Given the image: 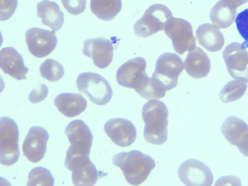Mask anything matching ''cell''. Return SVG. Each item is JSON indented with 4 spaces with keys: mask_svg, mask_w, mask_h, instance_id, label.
I'll use <instances>...</instances> for the list:
<instances>
[{
    "mask_svg": "<svg viewBox=\"0 0 248 186\" xmlns=\"http://www.w3.org/2000/svg\"><path fill=\"white\" fill-rule=\"evenodd\" d=\"M112 162L123 171L129 184L133 186L144 183L155 167L151 156L139 150L118 153L113 157Z\"/></svg>",
    "mask_w": 248,
    "mask_h": 186,
    "instance_id": "cell-1",
    "label": "cell"
},
{
    "mask_svg": "<svg viewBox=\"0 0 248 186\" xmlns=\"http://www.w3.org/2000/svg\"><path fill=\"white\" fill-rule=\"evenodd\" d=\"M168 114V109L163 101L152 100L144 104L142 111L145 123L144 136L149 143L161 145L167 141Z\"/></svg>",
    "mask_w": 248,
    "mask_h": 186,
    "instance_id": "cell-2",
    "label": "cell"
},
{
    "mask_svg": "<svg viewBox=\"0 0 248 186\" xmlns=\"http://www.w3.org/2000/svg\"><path fill=\"white\" fill-rule=\"evenodd\" d=\"M77 85L79 92L85 94L94 104L104 106L112 98L111 86L101 75L93 72L78 75Z\"/></svg>",
    "mask_w": 248,
    "mask_h": 186,
    "instance_id": "cell-3",
    "label": "cell"
},
{
    "mask_svg": "<svg viewBox=\"0 0 248 186\" xmlns=\"http://www.w3.org/2000/svg\"><path fill=\"white\" fill-rule=\"evenodd\" d=\"M19 131L17 123L9 117L0 120V162L2 165L15 164L20 157Z\"/></svg>",
    "mask_w": 248,
    "mask_h": 186,
    "instance_id": "cell-4",
    "label": "cell"
},
{
    "mask_svg": "<svg viewBox=\"0 0 248 186\" xmlns=\"http://www.w3.org/2000/svg\"><path fill=\"white\" fill-rule=\"evenodd\" d=\"M173 17L172 13L166 5L156 4L151 5L145 11L141 19L134 24L135 33L137 36L145 38L164 30L167 23Z\"/></svg>",
    "mask_w": 248,
    "mask_h": 186,
    "instance_id": "cell-5",
    "label": "cell"
},
{
    "mask_svg": "<svg viewBox=\"0 0 248 186\" xmlns=\"http://www.w3.org/2000/svg\"><path fill=\"white\" fill-rule=\"evenodd\" d=\"M184 68L179 56L174 53H163L158 58L152 78L166 91L171 90L176 87L178 79Z\"/></svg>",
    "mask_w": 248,
    "mask_h": 186,
    "instance_id": "cell-6",
    "label": "cell"
},
{
    "mask_svg": "<svg viewBox=\"0 0 248 186\" xmlns=\"http://www.w3.org/2000/svg\"><path fill=\"white\" fill-rule=\"evenodd\" d=\"M64 165L72 172V182L76 186H92L96 184L99 172L90 156L78 155L67 150Z\"/></svg>",
    "mask_w": 248,
    "mask_h": 186,
    "instance_id": "cell-7",
    "label": "cell"
},
{
    "mask_svg": "<svg viewBox=\"0 0 248 186\" xmlns=\"http://www.w3.org/2000/svg\"><path fill=\"white\" fill-rule=\"evenodd\" d=\"M164 31L167 36L171 40L174 50L179 55H183L186 51H190L196 47L192 26L187 20L172 17L166 24Z\"/></svg>",
    "mask_w": 248,
    "mask_h": 186,
    "instance_id": "cell-8",
    "label": "cell"
},
{
    "mask_svg": "<svg viewBox=\"0 0 248 186\" xmlns=\"http://www.w3.org/2000/svg\"><path fill=\"white\" fill-rule=\"evenodd\" d=\"M146 67V61L142 57L126 61L118 70V84L124 87L133 88L139 93L150 79L145 72Z\"/></svg>",
    "mask_w": 248,
    "mask_h": 186,
    "instance_id": "cell-9",
    "label": "cell"
},
{
    "mask_svg": "<svg viewBox=\"0 0 248 186\" xmlns=\"http://www.w3.org/2000/svg\"><path fill=\"white\" fill-rule=\"evenodd\" d=\"M229 74L234 79L248 83V52L239 43H232L223 52Z\"/></svg>",
    "mask_w": 248,
    "mask_h": 186,
    "instance_id": "cell-10",
    "label": "cell"
},
{
    "mask_svg": "<svg viewBox=\"0 0 248 186\" xmlns=\"http://www.w3.org/2000/svg\"><path fill=\"white\" fill-rule=\"evenodd\" d=\"M178 174L186 186H210L214 183V175L209 167L196 159L184 161L179 167Z\"/></svg>",
    "mask_w": 248,
    "mask_h": 186,
    "instance_id": "cell-11",
    "label": "cell"
},
{
    "mask_svg": "<svg viewBox=\"0 0 248 186\" xmlns=\"http://www.w3.org/2000/svg\"><path fill=\"white\" fill-rule=\"evenodd\" d=\"M65 134L71 143L67 150L78 155L90 156L93 135L84 121L81 120L71 121L67 126Z\"/></svg>",
    "mask_w": 248,
    "mask_h": 186,
    "instance_id": "cell-12",
    "label": "cell"
},
{
    "mask_svg": "<svg viewBox=\"0 0 248 186\" xmlns=\"http://www.w3.org/2000/svg\"><path fill=\"white\" fill-rule=\"evenodd\" d=\"M26 41L31 55L37 58H43L55 50L58 38L55 31L34 28L27 31Z\"/></svg>",
    "mask_w": 248,
    "mask_h": 186,
    "instance_id": "cell-13",
    "label": "cell"
},
{
    "mask_svg": "<svg viewBox=\"0 0 248 186\" xmlns=\"http://www.w3.org/2000/svg\"><path fill=\"white\" fill-rule=\"evenodd\" d=\"M114 48L112 43L104 37L86 40L82 53L93 61L99 69H105L110 65L114 57Z\"/></svg>",
    "mask_w": 248,
    "mask_h": 186,
    "instance_id": "cell-14",
    "label": "cell"
},
{
    "mask_svg": "<svg viewBox=\"0 0 248 186\" xmlns=\"http://www.w3.org/2000/svg\"><path fill=\"white\" fill-rule=\"evenodd\" d=\"M49 134L39 126L32 127L28 132L23 145L24 155L32 163L42 160L46 152Z\"/></svg>",
    "mask_w": 248,
    "mask_h": 186,
    "instance_id": "cell-15",
    "label": "cell"
},
{
    "mask_svg": "<svg viewBox=\"0 0 248 186\" xmlns=\"http://www.w3.org/2000/svg\"><path fill=\"white\" fill-rule=\"evenodd\" d=\"M105 132L115 144L123 147L134 143L137 138L136 127L131 121L123 118H114L107 121Z\"/></svg>",
    "mask_w": 248,
    "mask_h": 186,
    "instance_id": "cell-16",
    "label": "cell"
},
{
    "mask_svg": "<svg viewBox=\"0 0 248 186\" xmlns=\"http://www.w3.org/2000/svg\"><path fill=\"white\" fill-rule=\"evenodd\" d=\"M0 67L5 74L18 80H26L29 69L24 65L23 57L15 48H2L0 52Z\"/></svg>",
    "mask_w": 248,
    "mask_h": 186,
    "instance_id": "cell-17",
    "label": "cell"
},
{
    "mask_svg": "<svg viewBox=\"0 0 248 186\" xmlns=\"http://www.w3.org/2000/svg\"><path fill=\"white\" fill-rule=\"evenodd\" d=\"M187 73L194 79H202L209 73L211 65L208 56L200 47L189 51L184 62Z\"/></svg>",
    "mask_w": 248,
    "mask_h": 186,
    "instance_id": "cell-18",
    "label": "cell"
},
{
    "mask_svg": "<svg viewBox=\"0 0 248 186\" xmlns=\"http://www.w3.org/2000/svg\"><path fill=\"white\" fill-rule=\"evenodd\" d=\"M54 103L59 111L67 117L78 116L87 107V101L82 95L71 93L59 94Z\"/></svg>",
    "mask_w": 248,
    "mask_h": 186,
    "instance_id": "cell-19",
    "label": "cell"
},
{
    "mask_svg": "<svg viewBox=\"0 0 248 186\" xmlns=\"http://www.w3.org/2000/svg\"><path fill=\"white\" fill-rule=\"evenodd\" d=\"M37 16L42 18L43 24L47 26L53 31H58L64 23V14L59 5L49 0H43L37 5Z\"/></svg>",
    "mask_w": 248,
    "mask_h": 186,
    "instance_id": "cell-20",
    "label": "cell"
},
{
    "mask_svg": "<svg viewBox=\"0 0 248 186\" xmlns=\"http://www.w3.org/2000/svg\"><path fill=\"white\" fill-rule=\"evenodd\" d=\"M199 44L210 52L220 51L225 44V39L219 29L210 24H203L196 30Z\"/></svg>",
    "mask_w": 248,
    "mask_h": 186,
    "instance_id": "cell-21",
    "label": "cell"
},
{
    "mask_svg": "<svg viewBox=\"0 0 248 186\" xmlns=\"http://www.w3.org/2000/svg\"><path fill=\"white\" fill-rule=\"evenodd\" d=\"M221 131L229 143L238 146L248 133V125L241 118L230 116L223 122Z\"/></svg>",
    "mask_w": 248,
    "mask_h": 186,
    "instance_id": "cell-22",
    "label": "cell"
},
{
    "mask_svg": "<svg viewBox=\"0 0 248 186\" xmlns=\"http://www.w3.org/2000/svg\"><path fill=\"white\" fill-rule=\"evenodd\" d=\"M236 9L220 0L214 5L210 12V18L214 26L219 29L230 27L235 20Z\"/></svg>",
    "mask_w": 248,
    "mask_h": 186,
    "instance_id": "cell-23",
    "label": "cell"
},
{
    "mask_svg": "<svg viewBox=\"0 0 248 186\" xmlns=\"http://www.w3.org/2000/svg\"><path fill=\"white\" fill-rule=\"evenodd\" d=\"M122 9L121 0H91L92 12L102 20H114Z\"/></svg>",
    "mask_w": 248,
    "mask_h": 186,
    "instance_id": "cell-24",
    "label": "cell"
},
{
    "mask_svg": "<svg viewBox=\"0 0 248 186\" xmlns=\"http://www.w3.org/2000/svg\"><path fill=\"white\" fill-rule=\"evenodd\" d=\"M247 89V85L242 81H231L220 91L221 100L224 103L238 100L244 96Z\"/></svg>",
    "mask_w": 248,
    "mask_h": 186,
    "instance_id": "cell-25",
    "label": "cell"
},
{
    "mask_svg": "<svg viewBox=\"0 0 248 186\" xmlns=\"http://www.w3.org/2000/svg\"><path fill=\"white\" fill-rule=\"evenodd\" d=\"M40 74L45 79L51 82H57L63 77V67L58 61L53 59H47L40 67Z\"/></svg>",
    "mask_w": 248,
    "mask_h": 186,
    "instance_id": "cell-26",
    "label": "cell"
},
{
    "mask_svg": "<svg viewBox=\"0 0 248 186\" xmlns=\"http://www.w3.org/2000/svg\"><path fill=\"white\" fill-rule=\"evenodd\" d=\"M55 179L51 172L43 167H37L31 170L28 177V186H53Z\"/></svg>",
    "mask_w": 248,
    "mask_h": 186,
    "instance_id": "cell-27",
    "label": "cell"
},
{
    "mask_svg": "<svg viewBox=\"0 0 248 186\" xmlns=\"http://www.w3.org/2000/svg\"><path fill=\"white\" fill-rule=\"evenodd\" d=\"M237 29L241 36L245 40L242 47L248 48V8L239 13L236 18Z\"/></svg>",
    "mask_w": 248,
    "mask_h": 186,
    "instance_id": "cell-28",
    "label": "cell"
},
{
    "mask_svg": "<svg viewBox=\"0 0 248 186\" xmlns=\"http://www.w3.org/2000/svg\"><path fill=\"white\" fill-rule=\"evenodd\" d=\"M18 4L17 0H1L0 20H9L14 14Z\"/></svg>",
    "mask_w": 248,
    "mask_h": 186,
    "instance_id": "cell-29",
    "label": "cell"
},
{
    "mask_svg": "<svg viewBox=\"0 0 248 186\" xmlns=\"http://www.w3.org/2000/svg\"><path fill=\"white\" fill-rule=\"evenodd\" d=\"M62 4L67 12L72 15H79L84 12L86 0H62Z\"/></svg>",
    "mask_w": 248,
    "mask_h": 186,
    "instance_id": "cell-30",
    "label": "cell"
},
{
    "mask_svg": "<svg viewBox=\"0 0 248 186\" xmlns=\"http://www.w3.org/2000/svg\"><path fill=\"white\" fill-rule=\"evenodd\" d=\"M48 94V89L44 84L40 85L38 87L34 89L33 91L30 93L29 96V101L31 103H39L47 98Z\"/></svg>",
    "mask_w": 248,
    "mask_h": 186,
    "instance_id": "cell-31",
    "label": "cell"
},
{
    "mask_svg": "<svg viewBox=\"0 0 248 186\" xmlns=\"http://www.w3.org/2000/svg\"><path fill=\"white\" fill-rule=\"evenodd\" d=\"M238 149L241 153L248 157V133L244 137L238 145Z\"/></svg>",
    "mask_w": 248,
    "mask_h": 186,
    "instance_id": "cell-32",
    "label": "cell"
},
{
    "mask_svg": "<svg viewBox=\"0 0 248 186\" xmlns=\"http://www.w3.org/2000/svg\"><path fill=\"white\" fill-rule=\"evenodd\" d=\"M228 4L236 9L237 7L241 6L248 1V0H224Z\"/></svg>",
    "mask_w": 248,
    "mask_h": 186,
    "instance_id": "cell-33",
    "label": "cell"
}]
</instances>
